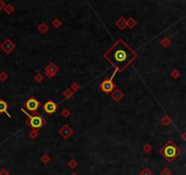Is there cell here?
I'll return each instance as SVG.
<instances>
[{
  "label": "cell",
  "mask_w": 186,
  "mask_h": 175,
  "mask_svg": "<svg viewBox=\"0 0 186 175\" xmlns=\"http://www.w3.org/2000/svg\"><path fill=\"white\" fill-rule=\"evenodd\" d=\"M104 57L121 72L131 64V62L137 57V54L124 40L119 39L104 54Z\"/></svg>",
  "instance_id": "1"
},
{
  "label": "cell",
  "mask_w": 186,
  "mask_h": 175,
  "mask_svg": "<svg viewBox=\"0 0 186 175\" xmlns=\"http://www.w3.org/2000/svg\"><path fill=\"white\" fill-rule=\"evenodd\" d=\"M160 152L165 160H167L169 163H171L180 155L181 150L175 143L170 140L161 149Z\"/></svg>",
  "instance_id": "2"
},
{
  "label": "cell",
  "mask_w": 186,
  "mask_h": 175,
  "mask_svg": "<svg viewBox=\"0 0 186 175\" xmlns=\"http://www.w3.org/2000/svg\"><path fill=\"white\" fill-rule=\"evenodd\" d=\"M22 111L28 117V123L30 127L33 129H40L44 124H45V120L42 118V117L39 114H35V115H29L28 112H26L25 109H22Z\"/></svg>",
  "instance_id": "3"
},
{
  "label": "cell",
  "mask_w": 186,
  "mask_h": 175,
  "mask_svg": "<svg viewBox=\"0 0 186 175\" xmlns=\"http://www.w3.org/2000/svg\"><path fill=\"white\" fill-rule=\"evenodd\" d=\"M117 71H118V70L115 69V71L113 72V74H112V76L110 77V80H104L101 82V89L103 90L104 92L108 93V92H110V91H112V90H113V89H114V84H113V82H112V80H113V77H114L115 74L117 73Z\"/></svg>",
  "instance_id": "4"
},
{
  "label": "cell",
  "mask_w": 186,
  "mask_h": 175,
  "mask_svg": "<svg viewBox=\"0 0 186 175\" xmlns=\"http://www.w3.org/2000/svg\"><path fill=\"white\" fill-rule=\"evenodd\" d=\"M25 106L26 107V109H29L30 111H36L37 109L39 108V106H40V103H39V101L35 99V98H30L29 100H28L26 101L25 103Z\"/></svg>",
  "instance_id": "5"
},
{
  "label": "cell",
  "mask_w": 186,
  "mask_h": 175,
  "mask_svg": "<svg viewBox=\"0 0 186 175\" xmlns=\"http://www.w3.org/2000/svg\"><path fill=\"white\" fill-rule=\"evenodd\" d=\"M58 109V106L53 100H48L43 105V109L46 113L48 114H53Z\"/></svg>",
  "instance_id": "6"
},
{
  "label": "cell",
  "mask_w": 186,
  "mask_h": 175,
  "mask_svg": "<svg viewBox=\"0 0 186 175\" xmlns=\"http://www.w3.org/2000/svg\"><path fill=\"white\" fill-rule=\"evenodd\" d=\"M0 113H6L10 118V114L8 112V104L3 100H0Z\"/></svg>",
  "instance_id": "7"
}]
</instances>
